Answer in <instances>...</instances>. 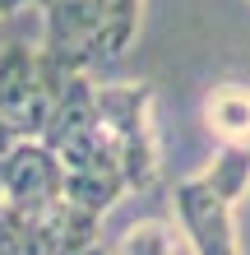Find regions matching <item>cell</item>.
Segmentation results:
<instances>
[{"label": "cell", "instance_id": "obj_3", "mask_svg": "<svg viewBox=\"0 0 250 255\" xmlns=\"http://www.w3.org/2000/svg\"><path fill=\"white\" fill-rule=\"evenodd\" d=\"M121 255H171V228L167 223H139L121 237Z\"/></svg>", "mask_w": 250, "mask_h": 255}, {"label": "cell", "instance_id": "obj_2", "mask_svg": "<svg viewBox=\"0 0 250 255\" xmlns=\"http://www.w3.org/2000/svg\"><path fill=\"white\" fill-rule=\"evenodd\" d=\"M209 126H213V134H223L227 144L250 139V93L246 88H218L209 98Z\"/></svg>", "mask_w": 250, "mask_h": 255}, {"label": "cell", "instance_id": "obj_1", "mask_svg": "<svg viewBox=\"0 0 250 255\" xmlns=\"http://www.w3.org/2000/svg\"><path fill=\"white\" fill-rule=\"evenodd\" d=\"M227 204L223 195L213 190L209 176L199 181H185L176 190V209H181V228L190 237L195 255H237V237H232V223H227Z\"/></svg>", "mask_w": 250, "mask_h": 255}]
</instances>
